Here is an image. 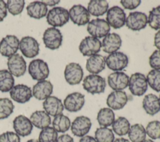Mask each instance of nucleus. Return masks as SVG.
Returning a JSON list of instances; mask_svg holds the SVG:
<instances>
[{
	"instance_id": "28",
	"label": "nucleus",
	"mask_w": 160,
	"mask_h": 142,
	"mask_svg": "<svg viewBox=\"0 0 160 142\" xmlns=\"http://www.w3.org/2000/svg\"><path fill=\"white\" fill-rule=\"evenodd\" d=\"M29 119L33 126L41 129L49 126L51 123L50 116L42 110H37L33 112L30 116Z\"/></svg>"
},
{
	"instance_id": "14",
	"label": "nucleus",
	"mask_w": 160,
	"mask_h": 142,
	"mask_svg": "<svg viewBox=\"0 0 160 142\" xmlns=\"http://www.w3.org/2000/svg\"><path fill=\"white\" fill-rule=\"evenodd\" d=\"M19 45V40L14 35H7L0 41V53L4 57H10L16 54Z\"/></svg>"
},
{
	"instance_id": "18",
	"label": "nucleus",
	"mask_w": 160,
	"mask_h": 142,
	"mask_svg": "<svg viewBox=\"0 0 160 142\" xmlns=\"http://www.w3.org/2000/svg\"><path fill=\"white\" fill-rule=\"evenodd\" d=\"M9 94L12 100L21 104L28 102L32 96L31 89L23 84L14 86L9 91Z\"/></svg>"
},
{
	"instance_id": "30",
	"label": "nucleus",
	"mask_w": 160,
	"mask_h": 142,
	"mask_svg": "<svg viewBox=\"0 0 160 142\" xmlns=\"http://www.w3.org/2000/svg\"><path fill=\"white\" fill-rule=\"evenodd\" d=\"M115 118L114 113L109 108H101L97 114V121L101 127H106L112 125Z\"/></svg>"
},
{
	"instance_id": "46",
	"label": "nucleus",
	"mask_w": 160,
	"mask_h": 142,
	"mask_svg": "<svg viewBox=\"0 0 160 142\" xmlns=\"http://www.w3.org/2000/svg\"><path fill=\"white\" fill-rule=\"evenodd\" d=\"M56 142H74V139L69 134H63L58 137Z\"/></svg>"
},
{
	"instance_id": "8",
	"label": "nucleus",
	"mask_w": 160,
	"mask_h": 142,
	"mask_svg": "<svg viewBox=\"0 0 160 142\" xmlns=\"http://www.w3.org/2000/svg\"><path fill=\"white\" fill-rule=\"evenodd\" d=\"M126 13L119 6H114L108 9L106 13V21L114 29L122 28L126 21Z\"/></svg>"
},
{
	"instance_id": "4",
	"label": "nucleus",
	"mask_w": 160,
	"mask_h": 142,
	"mask_svg": "<svg viewBox=\"0 0 160 142\" xmlns=\"http://www.w3.org/2000/svg\"><path fill=\"white\" fill-rule=\"evenodd\" d=\"M128 86L129 91L133 95L142 96L148 89L146 78L141 73H135L129 78Z\"/></svg>"
},
{
	"instance_id": "48",
	"label": "nucleus",
	"mask_w": 160,
	"mask_h": 142,
	"mask_svg": "<svg viewBox=\"0 0 160 142\" xmlns=\"http://www.w3.org/2000/svg\"><path fill=\"white\" fill-rule=\"evenodd\" d=\"M79 142H98V141L92 136L86 135V136L82 137L79 139Z\"/></svg>"
},
{
	"instance_id": "23",
	"label": "nucleus",
	"mask_w": 160,
	"mask_h": 142,
	"mask_svg": "<svg viewBox=\"0 0 160 142\" xmlns=\"http://www.w3.org/2000/svg\"><path fill=\"white\" fill-rule=\"evenodd\" d=\"M42 107L45 112L54 117L62 114L64 108L62 101L54 96L47 98L42 103Z\"/></svg>"
},
{
	"instance_id": "13",
	"label": "nucleus",
	"mask_w": 160,
	"mask_h": 142,
	"mask_svg": "<svg viewBox=\"0 0 160 142\" xmlns=\"http://www.w3.org/2000/svg\"><path fill=\"white\" fill-rule=\"evenodd\" d=\"M69 16L74 24L79 26L89 23L90 20L88 9L81 4L72 6L69 11Z\"/></svg>"
},
{
	"instance_id": "5",
	"label": "nucleus",
	"mask_w": 160,
	"mask_h": 142,
	"mask_svg": "<svg viewBox=\"0 0 160 142\" xmlns=\"http://www.w3.org/2000/svg\"><path fill=\"white\" fill-rule=\"evenodd\" d=\"M110 26L104 19H94L89 22L87 26L88 33L95 38L105 37L110 31Z\"/></svg>"
},
{
	"instance_id": "31",
	"label": "nucleus",
	"mask_w": 160,
	"mask_h": 142,
	"mask_svg": "<svg viewBox=\"0 0 160 142\" xmlns=\"http://www.w3.org/2000/svg\"><path fill=\"white\" fill-rule=\"evenodd\" d=\"M128 134L131 142H142L146 139V133L145 128L139 123L131 126Z\"/></svg>"
},
{
	"instance_id": "9",
	"label": "nucleus",
	"mask_w": 160,
	"mask_h": 142,
	"mask_svg": "<svg viewBox=\"0 0 160 142\" xmlns=\"http://www.w3.org/2000/svg\"><path fill=\"white\" fill-rule=\"evenodd\" d=\"M101 42L92 36H86L81 41L79 49L84 56H91L96 54L101 50Z\"/></svg>"
},
{
	"instance_id": "22",
	"label": "nucleus",
	"mask_w": 160,
	"mask_h": 142,
	"mask_svg": "<svg viewBox=\"0 0 160 142\" xmlns=\"http://www.w3.org/2000/svg\"><path fill=\"white\" fill-rule=\"evenodd\" d=\"M53 91L52 84L48 80L38 81L32 87V96L38 100H45Z\"/></svg>"
},
{
	"instance_id": "53",
	"label": "nucleus",
	"mask_w": 160,
	"mask_h": 142,
	"mask_svg": "<svg viewBox=\"0 0 160 142\" xmlns=\"http://www.w3.org/2000/svg\"><path fill=\"white\" fill-rule=\"evenodd\" d=\"M159 100H160V96H159Z\"/></svg>"
},
{
	"instance_id": "47",
	"label": "nucleus",
	"mask_w": 160,
	"mask_h": 142,
	"mask_svg": "<svg viewBox=\"0 0 160 142\" xmlns=\"http://www.w3.org/2000/svg\"><path fill=\"white\" fill-rule=\"evenodd\" d=\"M154 45L159 50H160V29L155 34L154 40Z\"/></svg>"
},
{
	"instance_id": "12",
	"label": "nucleus",
	"mask_w": 160,
	"mask_h": 142,
	"mask_svg": "<svg viewBox=\"0 0 160 142\" xmlns=\"http://www.w3.org/2000/svg\"><path fill=\"white\" fill-rule=\"evenodd\" d=\"M8 71L12 76L20 77L24 74L26 71V62L19 54H15L8 58L7 61Z\"/></svg>"
},
{
	"instance_id": "16",
	"label": "nucleus",
	"mask_w": 160,
	"mask_h": 142,
	"mask_svg": "<svg viewBox=\"0 0 160 142\" xmlns=\"http://www.w3.org/2000/svg\"><path fill=\"white\" fill-rule=\"evenodd\" d=\"M85 96L81 93L74 92L69 94L64 99V108L69 112H78L83 107Z\"/></svg>"
},
{
	"instance_id": "21",
	"label": "nucleus",
	"mask_w": 160,
	"mask_h": 142,
	"mask_svg": "<svg viewBox=\"0 0 160 142\" xmlns=\"http://www.w3.org/2000/svg\"><path fill=\"white\" fill-rule=\"evenodd\" d=\"M128 101V98L125 91H114L106 99V104L111 109L119 110L124 107Z\"/></svg>"
},
{
	"instance_id": "44",
	"label": "nucleus",
	"mask_w": 160,
	"mask_h": 142,
	"mask_svg": "<svg viewBox=\"0 0 160 142\" xmlns=\"http://www.w3.org/2000/svg\"><path fill=\"white\" fill-rule=\"evenodd\" d=\"M120 3L124 8L132 10L138 8L141 1L140 0H122Z\"/></svg>"
},
{
	"instance_id": "42",
	"label": "nucleus",
	"mask_w": 160,
	"mask_h": 142,
	"mask_svg": "<svg viewBox=\"0 0 160 142\" xmlns=\"http://www.w3.org/2000/svg\"><path fill=\"white\" fill-rule=\"evenodd\" d=\"M0 142H21V138L15 132L8 131L0 134Z\"/></svg>"
},
{
	"instance_id": "33",
	"label": "nucleus",
	"mask_w": 160,
	"mask_h": 142,
	"mask_svg": "<svg viewBox=\"0 0 160 142\" xmlns=\"http://www.w3.org/2000/svg\"><path fill=\"white\" fill-rule=\"evenodd\" d=\"M130 126L129 121L127 118L123 116H119L112 124V130L117 135L122 136L128 133Z\"/></svg>"
},
{
	"instance_id": "3",
	"label": "nucleus",
	"mask_w": 160,
	"mask_h": 142,
	"mask_svg": "<svg viewBox=\"0 0 160 142\" xmlns=\"http://www.w3.org/2000/svg\"><path fill=\"white\" fill-rule=\"evenodd\" d=\"M28 72L33 79L39 81L46 80L49 76V69L47 63L44 60L35 59L30 62Z\"/></svg>"
},
{
	"instance_id": "37",
	"label": "nucleus",
	"mask_w": 160,
	"mask_h": 142,
	"mask_svg": "<svg viewBox=\"0 0 160 142\" xmlns=\"http://www.w3.org/2000/svg\"><path fill=\"white\" fill-rule=\"evenodd\" d=\"M58 137V132L52 127L48 126L41 129L38 141L39 142H56Z\"/></svg>"
},
{
	"instance_id": "43",
	"label": "nucleus",
	"mask_w": 160,
	"mask_h": 142,
	"mask_svg": "<svg viewBox=\"0 0 160 142\" xmlns=\"http://www.w3.org/2000/svg\"><path fill=\"white\" fill-rule=\"evenodd\" d=\"M150 66L154 69L160 70V50H155L149 58Z\"/></svg>"
},
{
	"instance_id": "24",
	"label": "nucleus",
	"mask_w": 160,
	"mask_h": 142,
	"mask_svg": "<svg viewBox=\"0 0 160 142\" xmlns=\"http://www.w3.org/2000/svg\"><path fill=\"white\" fill-rule=\"evenodd\" d=\"M121 44L122 40L119 34L115 33H109L103 38L101 48L104 52L111 54L116 52L121 46Z\"/></svg>"
},
{
	"instance_id": "1",
	"label": "nucleus",
	"mask_w": 160,
	"mask_h": 142,
	"mask_svg": "<svg viewBox=\"0 0 160 142\" xmlns=\"http://www.w3.org/2000/svg\"><path fill=\"white\" fill-rule=\"evenodd\" d=\"M82 86L87 92L92 94H100L104 92L106 79L99 75L91 74L84 78Z\"/></svg>"
},
{
	"instance_id": "26",
	"label": "nucleus",
	"mask_w": 160,
	"mask_h": 142,
	"mask_svg": "<svg viewBox=\"0 0 160 142\" xmlns=\"http://www.w3.org/2000/svg\"><path fill=\"white\" fill-rule=\"evenodd\" d=\"M142 108L149 115H155L160 111L159 98L152 93L146 94L142 100Z\"/></svg>"
},
{
	"instance_id": "38",
	"label": "nucleus",
	"mask_w": 160,
	"mask_h": 142,
	"mask_svg": "<svg viewBox=\"0 0 160 142\" xmlns=\"http://www.w3.org/2000/svg\"><path fill=\"white\" fill-rule=\"evenodd\" d=\"M148 23L152 29L154 30L160 29V6L153 8L149 11Z\"/></svg>"
},
{
	"instance_id": "36",
	"label": "nucleus",
	"mask_w": 160,
	"mask_h": 142,
	"mask_svg": "<svg viewBox=\"0 0 160 142\" xmlns=\"http://www.w3.org/2000/svg\"><path fill=\"white\" fill-rule=\"evenodd\" d=\"M14 109L12 101L8 98H0V119L8 118Z\"/></svg>"
},
{
	"instance_id": "50",
	"label": "nucleus",
	"mask_w": 160,
	"mask_h": 142,
	"mask_svg": "<svg viewBox=\"0 0 160 142\" xmlns=\"http://www.w3.org/2000/svg\"><path fill=\"white\" fill-rule=\"evenodd\" d=\"M113 142H131V141H129L128 139L124 138H119L114 140Z\"/></svg>"
},
{
	"instance_id": "34",
	"label": "nucleus",
	"mask_w": 160,
	"mask_h": 142,
	"mask_svg": "<svg viewBox=\"0 0 160 142\" xmlns=\"http://www.w3.org/2000/svg\"><path fill=\"white\" fill-rule=\"evenodd\" d=\"M52 128L58 133H65L69 130L71 127V121L69 118L61 114L54 117L52 120Z\"/></svg>"
},
{
	"instance_id": "10",
	"label": "nucleus",
	"mask_w": 160,
	"mask_h": 142,
	"mask_svg": "<svg viewBox=\"0 0 160 142\" xmlns=\"http://www.w3.org/2000/svg\"><path fill=\"white\" fill-rule=\"evenodd\" d=\"M128 57L122 52L116 51L109 54L106 58L108 68L114 71H121L128 64Z\"/></svg>"
},
{
	"instance_id": "19",
	"label": "nucleus",
	"mask_w": 160,
	"mask_h": 142,
	"mask_svg": "<svg viewBox=\"0 0 160 142\" xmlns=\"http://www.w3.org/2000/svg\"><path fill=\"white\" fill-rule=\"evenodd\" d=\"M12 126L15 133L22 137L29 136L33 128V125L29 118L22 114L18 115L14 119Z\"/></svg>"
},
{
	"instance_id": "40",
	"label": "nucleus",
	"mask_w": 160,
	"mask_h": 142,
	"mask_svg": "<svg viewBox=\"0 0 160 142\" xmlns=\"http://www.w3.org/2000/svg\"><path fill=\"white\" fill-rule=\"evenodd\" d=\"M24 0H8L6 2V8L8 11L13 16H16L22 13L24 8Z\"/></svg>"
},
{
	"instance_id": "32",
	"label": "nucleus",
	"mask_w": 160,
	"mask_h": 142,
	"mask_svg": "<svg viewBox=\"0 0 160 142\" xmlns=\"http://www.w3.org/2000/svg\"><path fill=\"white\" fill-rule=\"evenodd\" d=\"M14 84V78L7 69L0 70V91L6 93L11 91Z\"/></svg>"
},
{
	"instance_id": "20",
	"label": "nucleus",
	"mask_w": 160,
	"mask_h": 142,
	"mask_svg": "<svg viewBox=\"0 0 160 142\" xmlns=\"http://www.w3.org/2000/svg\"><path fill=\"white\" fill-rule=\"evenodd\" d=\"M129 78L128 74L121 71H115L108 77V84L114 91H122L129 84Z\"/></svg>"
},
{
	"instance_id": "45",
	"label": "nucleus",
	"mask_w": 160,
	"mask_h": 142,
	"mask_svg": "<svg viewBox=\"0 0 160 142\" xmlns=\"http://www.w3.org/2000/svg\"><path fill=\"white\" fill-rule=\"evenodd\" d=\"M7 16L6 3L3 0H0V22L2 21Z\"/></svg>"
},
{
	"instance_id": "11",
	"label": "nucleus",
	"mask_w": 160,
	"mask_h": 142,
	"mask_svg": "<svg viewBox=\"0 0 160 142\" xmlns=\"http://www.w3.org/2000/svg\"><path fill=\"white\" fill-rule=\"evenodd\" d=\"M64 74V78L68 84L75 85L81 83L84 73L80 64L76 63H70L66 66Z\"/></svg>"
},
{
	"instance_id": "39",
	"label": "nucleus",
	"mask_w": 160,
	"mask_h": 142,
	"mask_svg": "<svg viewBox=\"0 0 160 142\" xmlns=\"http://www.w3.org/2000/svg\"><path fill=\"white\" fill-rule=\"evenodd\" d=\"M147 82L155 91L160 92V70L152 69L147 75Z\"/></svg>"
},
{
	"instance_id": "41",
	"label": "nucleus",
	"mask_w": 160,
	"mask_h": 142,
	"mask_svg": "<svg viewBox=\"0 0 160 142\" xmlns=\"http://www.w3.org/2000/svg\"><path fill=\"white\" fill-rule=\"evenodd\" d=\"M148 136L152 139H157L160 138V121L158 120L149 122L145 129Z\"/></svg>"
},
{
	"instance_id": "29",
	"label": "nucleus",
	"mask_w": 160,
	"mask_h": 142,
	"mask_svg": "<svg viewBox=\"0 0 160 142\" xmlns=\"http://www.w3.org/2000/svg\"><path fill=\"white\" fill-rule=\"evenodd\" d=\"M109 4L105 0H91L88 5V11L94 16H100L107 13Z\"/></svg>"
},
{
	"instance_id": "7",
	"label": "nucleus",
	"mask_w": 160,
	"mask_h": 142,
	"mask_svg": "<svg viewBox=\"0 0 160 142\" xmlns=\"http://www.w3.org/2000/svg\"><path fill=\"white\" fill-rule=\"evenodd\" d=\"M19 48L24 56L33 58L39 52V44L35 38L31 36H24L19 41Z\"/></svg>"
},
{
	"instance_id": "27",
	"label": "nucleus",
	"mask_w": 160,
	"mask_h": 142,
	"mask_svg": "<svg viewBox=\"0 0 160 142\" xmlns=\"http://www.w3.org/2000/svg\"><path fill=\"white\" fill-rule=\"evenodd\" d=\"M26 11L29 16L39 19L46 16L48 7L42 1H36L31 2L27 6Z\"/></svg>"
},
{
	"instance_id": "15",
	"label": "nucleus",
	"mask_w": 160,
	"mask_h": 142,
	"mask_svg": "<svg viewBox=\"0 0 160 142\" xmlns=\"http://www.w3.org/2000/svg\"><path fill=\"white\" fill-rule=\"evenodd\" d=\"M148 23L147 15L142 12L129 13L126 18L125 24L128 28L132 31H140L146 28Z\"/></svg>"
},
{
	"instance_id": "52",
	"label": "nucleus",
	"mask_w": 160,
	"mask_h": 142,
	"mask_svg": "<svg viewBox=\"0 0 160 142\" xmlns=\"http://www.w3.org/2000/svg\"><path fill=\"white\" fill-rule=\"evenodd\" d=\"M142 142H154V141H153L152 139H144L143 141H142Z\"/></svg>"
},
{
	"instance_id": "2",
	"label": "nucleus",
	"mask_w": 160,
	"mask_h": 142,
	"mask_svg": "<svg viewBox=\"0 0 160 142\" xmlns=\"http://www.w3.org/2000/svg\"><path fill=\"white\" fill-rule=\"evenodd\" d=\"M69 11L62 7L52 8L46 16L47 23L54 28L62 27L69 21Z\"/></svg>"
},
{
	"instance_id": "17",
	"label": "nucleus",
	"mask_w": 160,
	"mask_h": 142,
	"mask_svg": "<svg viewBox=\"0 0 160 142\" xmlns=\"http://www.w3.org/2000/svg\"><path fill=\"white\" fill-rule=\"evenodd\" d=\"M92 126L91 119L85 116L76 117L71 124L72 133L78 137H83L89 131Z\"/></svg>"
},
{
	"instance_id": "6",
	"label": "nucleus",
	"mask_w": 160,
	"mask_h": 142,
	"mask_svg": "<svg viewBox=\"0 0 160 142\" xmlns=\"http://www.w3.org/2000/svg\"><path fill=\"white\" fill-rule=\"evenodd\" d=\"M42 40L47 48L54 50L58 49L61 46L62 35L59 29L51 27L47 28L44 32Z\"/></svg>"
},
{
	"instance_id": "51",
	"label": "nucleus",
	"mask_w": 160,
	"mask_h": 142,
	"mask_svg": "<svg viewBox=\"0 0 160 142\" xmlns=\"http://www.w3.org/2000/svg\"><path fill=\"white\" fill-rule=\"evenodd\" d=\"M26 142H39V141L38 139H31L28 140Z\"/></svg>"
},
{
	"instance_id": "49",
	"label": "nucleus",
	"mask_w": 160,
	"mask_h": 142,
	"mask_svg": "<svg viewBox=\"0 0 160 142\" xmlns=\"http://www.w3.org/2000/svg\"><path fill=\"white\" fill-rule=\"evenodd\" d=\"M42 2L43 3H44L46 6H55L56 4H58L60 2V1H52V0H51V1H46V0H45V1H42Z\"/></svg>"
},
{
	"instance_id": "25",
	"label": "nucleus",
	"mask_w": 160,
	"mask_h": 142,
	"mask_svg": "<svg viewBox=\"0 0 160 142\" xmlns=\"http://www.w3.org/2000/svg\"><path fill=\"white\" fill-rule=\"evenodd\" d=\"M106 65L105 57L101 54H94L90 56L86 61V68L88 71L92 74H96L101 72Z\"/></svg>"
},
{
	"instance_id": "35",
	"label": "nucleus",
	"mask_w": 160,
	"mask_h": 142,
	"mask_svg": "<svg viewBox=\"0 0 160 142\" xmlns=\"http://www.w3.org/2000/svg\"><path fill=\"white\" fill-rule=\"evenodd\" d=\"M94 138L98 142H113L114 134L111 129L106 127H100L95 131Z\"/></svg>"
}]
</instances>
